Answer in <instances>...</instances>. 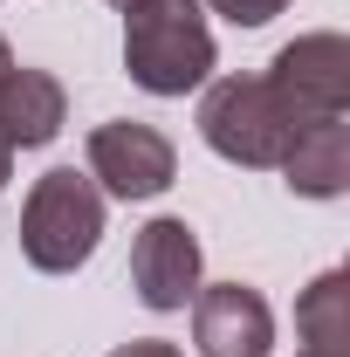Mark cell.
I'll return each mask as SVG.
<instances>
[{
    "instance_id": "6da1fadb",
    "label": "cell",
    "mask_w": 350,
    "mask_h": 357,
    "mask_svg": "<svg viewBox=\"0 0 350 357\" xmlns=\"http://www.w3.org/2000/svg\"><path fill=\"white\" fill-rule=\"evenodd\" d=\"M124 69L151 96H185L213 76V28L199 0H131L124 7Z\"/></svg>"
},
{
    "instance_id": "7a4b0ae2",
    "label": "cell",
    "mask_w": 350,
    "mask_h": 357,
    "mask_svg": "<svg viewBox=\"0 0 350 357\" xmlns=\"http://www.w3.org/2000/svg\"><path fill=\"white\" fill-rule=\"evenodd\" d=\"M103 241V185L76 165H55L21 199V255L42 275H76Z\"/></svg>"
},
{
    "instance_id": "3957f363",
    "label": "cell",
    "mask_w": 350,
    "mask_h": 357,
    "mask_svg": "<svg viewBox=\"0 0 350 357\" xmlns=\"http://www.w3.org/2000/svg\"><path fill=\"white\" fill-rule=\"evenodd\" d=\"M206 96H199V137L206 151H220L227 165H248V172H268L282 165L289 137H296V110L275 96L268 76H206Z\"/></svg>"
},
{
    "instance_id": "277c9868",
    "label": "cell",
    "mask_w": 350,
    "mask_h": 357,
    "mask_svg": "<svg viewBox=\"0 0 350 357\" xmlns=\"http://www.w3.org/2000/svg\"><path fill=\"white\" fill-rule=\"evenodd\" d=\"M89 178L110 192V199H158L165 185L178 178V151L158 124H137V117H110L96 124L83 144Z\"/></svg>"
},
{
    "instance_id": "5b68a950",
    "label": "cell",
    "mask_w": 350,
    "mask_h": 357,
    "mask_svg": "<svg viewBox=\"0 0 350 357\" xmlns=\"http://www.w3.org/2000/svg\"><path fill=\"white\" fill-rule=\"evenodd\" d=\"M275 96L296 110V117H344L350 110V42L344 35H296L289 48H275V62L261 69Z\"/></svg>"
},
{
    "instance_id": "8992f818",
    "label": "cell",
    "mask_w": 350,
    "mask_h": 357,
    "mask_svg": "<svg viewBox=\"0 0 350 357\" xmlns=\"http://www.w3.org/2000/svg\"><path fill=\"white\" fill-rule=\"evenodd\" d=\"M199 268H206L199 234L178 220V213H158V220L137 227V241H131V289H137L144 310H158V316L185 310V303L199 296Z\"/></svg>"
},
{
    "instance_id": "52a82bcc",
    "label": "cell",
    "mask_w": 350,
    "mask_h": 357,
    "mask_svg": "<svg viewBox=\"0 0 350 357\" xmlns=\"http://www.w3.org/2000/svg\"><path fill=\"white\" fill-rule=\"evenodd\" d=\"M192 344H199V357H268L275 351V310L248 282H213L192 296Z\"/></svg>"
},
{
    "instance_id": "ba28073f",
    "label": "cell",
    "mask_w": 350,
    "mask_h": 357,
    "mask_svg": "<svg viewBox=\"0 0 350 357\" xmlns=\"http://www.w3.org/2000/svg\"><path fill=\"white\" fill-rule=\"evenodd\" d=\"M275 172L289 178V192H303V199H344V185H350V117H309V124H296V137H289V151H282Z\"/></svg>"
},
{
    "instance_id": "9c48e42d",
    "label": "cell",
    "mask_w": 350,
    "mask_h": 357,
    "mask_svg": "<svg viewBox=\"0 0 350 357\" xmlns=\"http://www.w3.org/2000/svg\"><path fill=\"white\" fill-rule=\"evenodd\" d=\"M69 124V89L55 83L48 69H7V83H0V137L14 144V151H42L55 144Z\"/></svg>"
},
{
    "instance_id": "30bf717a",
    "label": "cell",
    "mask_w": 350,
    "mask_h": 357,
    "mask_svg": "<svg viewBox=\"0 0 350 357\" xmlns=\"http://www.w3.org/2000/svg\"><path fill=\"white\" fill-rule=\"evenodd\" d=\"M296 330H303V344L316 357H350V275H344V268L316 275V282L303 289Z\"/></svg>"
},
{
    "instance_id": "8fae6325",
    "label": "cell",
    "mask_w": 350,
    "mask_h": 357,
    "mask_svg": "<svg viewBox=\"0 0 350 357\" xmlns=\"http://www.w3.org/2000/svg\"><path fill=\"white\" fill-rule=\"evenodd\" d=\"M206 7H213L220 21H234V28H268L289 0H206Z\"/></svg>"
},
{
    "instance_id": "7c38bea8",
    "label": "cell",
    "mask_w": 350,
    "mask_h": 357,
    "mask_svg": "<svg viewBox=\"0 0 350 357\" xmlns=\"http://www.w3.org/2000/svg\"><path fill=\"white\" fill-rule=\"evenodd\" d=\"M110 357H185L178 344H165V337H131V344H117Z\"/></svg>"
},
{
    "instance_id": "4fadbf2b",
    "label": "cell",
    "mask_w": 350,
    "mask_h": 357,
    "mask_svg": "<svg viewBox=\"0 0 350 357\" xmlns=\"http://www.w3.org/2000/svg\"><path fill=\"white\" fill-rule=\"evenodd\" d=\"M7 178H14V144L0 137V192H7Z\"/></svg>"
},
{
    "instance_id": "5bb4252c",
    "label": "cell",
    "mask_w": 350,
    "mask_h": 357,
    "mask_svg": "<svg viewBox=\"0 0 350 357\" xmlns=\"http://www.w3.org/2000/svg\"><path fill=\"white\" fill-rule=\"evenodd\" d=\"M7 69H14V48L0 42V83H7Z\"/></svg>"
},
{
    "instance_id": "9a60e30c",
    "label": "cell",
    "mask_w": 350,
    "mask_h": 357,
    "mask_svg": "<svg viewBox=\"0 0 350 357\" xmlns=\"http://www.w3.org/2000/svg\"><path fill=\"white\" fill-rule=\"evenodd\" d=\"M110 7H131V0H110Z\"/></svg>"
},
{
    "instance_id": "2e32d148",
    "label": "cell",
    "mask_w": 350,
    "mask_h": 357,
    "mask_svg": "<svg viewBox=\"0 0 350 357\" xmlns=\"http://www.w3.org/2000/svg\"><path fill=\"white\" fill-rule=\"evenodd\" d=\"M303 357H316V351H303Z\"/></svg>"
}]
</instances>
